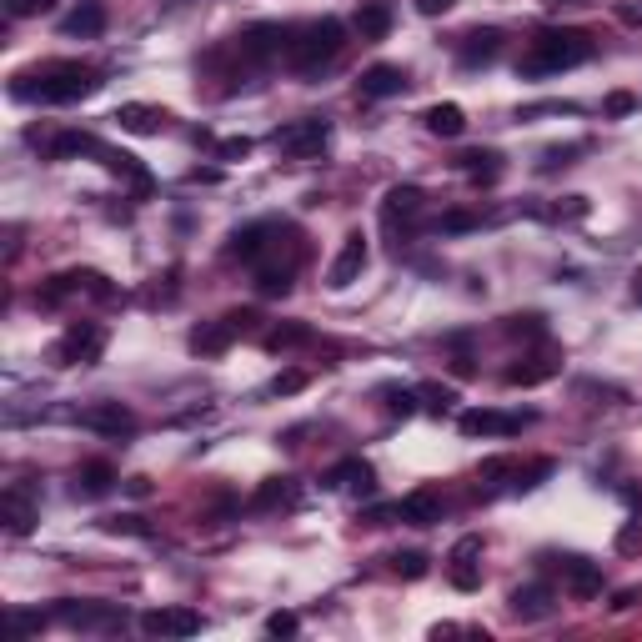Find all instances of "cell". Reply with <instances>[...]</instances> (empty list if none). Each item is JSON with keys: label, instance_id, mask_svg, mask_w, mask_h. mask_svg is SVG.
<instances>
[{"label": "cell", "instance_id": "8", "mask_svg": "<svg viewBox=\"0 0 642 642\" xmlns=\"http://www.w3.org/2000/svg\"><path fill=\"white\" fill-rule=\"evenodd\" d=\"M0 522H6L16 537H26L36 522H41V507H36V492L26 487V482H16V487H6L0 492Z\"/></svg>", "mask_w": 642, "mask_h": 642}, {"label": "cell", "instance_id": "22", "mask_svg": "<svg viewBox=\"0 0 642 642\" xmlns=\"http://www.w3.org/2000/svg\"><path fill=\"white\" fill-rule=\"evenodd\" d=\"M61 31H66V36H81V41L101 36V31H106V6H96V0H86V6H76V11L61 21Z\"/></svg>", "mask_w": 642, "mask_h": 642}, {"label": "cell", "instance_id": "34", "mask_svg": "<svg viewBox=\"0 0 642 642\" xmlns=\"http://www.w3.org/2000/svg\"><path fill=\"white\" fill-rule=\"evenodd\" d=\"M382 397H387L392 417H412L417 412V392H407V387H382Z\"/></svg>", "mask_w": 642, "mask_h": 642}, {"label": "cell", "instance_id": "29", "mask_svg": "<svg viewBox=\"0 0 642 642\" xmlns=\"http://www.w3.org/2000/svg\"><path fill=\"white\" fill-rule=\"evenodd\" d=\"M552 377H557V362H547V357H532V362L507 367V387H542Z\"/></svg>", "mask_w": 642, "mask_h": 642}, {"label": "cell", "instance_id": "3", "mask_svg": "<svg viewBox=\"0 0 642 642\" xmlns=\"http://www.w3.org/2000/svg\"><path fill=\"white\" fill-rule=\"evenodd\" d=\"M342 46H347V26L327 16V21H311V26L291 31L286 61H291V71H296V76H316L327 61H337V56H342Z\"/></svg>", "mask_w": 642, "mask_h": 642}, {"label": "cell", "instance_id": "24", "mask_svg": "<svg viewBox=\"0 0 642 642\" xmlns=\"http://www.w3.org/2000/svg\"><path fill=\"white\" fill-rule=\"evenodd\" d=\"M562 572H567V587L577 597H597L602 592V572L587 562V557H562Z\"/></svg>", "mask_w": 642, "mask_h": 642}, {"label": "cell", "instance_id": "28", "mask_svg": "<svg viewBox=\"0 0 642 642\" xmlns=\"http://www.w3.org/2000/svg\"><path fill=\"white\" fill-rule=\"evenodd\" d=\"M422 121H427L432 136H447V141H457V136L467 131V116H462V106H452V101H447V106H432Z\"/></svg>", "mask_w": 642, "mask_h": 642}, {"label": "cell", "instance_id": "30", "mask_svg": "<svg viewBox=\"0 0 642 642\" xmlns=\"http://www.w3.org/2000/svg\"><path fill=\"white\" fill-rule=\"evenodd\" d=\"M357 31L362 41H382L392 31V6H382V0H367V6L357 11Z\"/></svg>", "mask_w": 642, "mask_h": 642}, {"label": "cell", "instance_id": "27", "mask_svg": "<svg viewBox=\"0 0 642 642\" xmlns=\"http://www.w3.org/2000/svg\"><path fill=\"white\" fill-rule=\"evenodd\" d=\"M111 482H116V467L111 462H86L76 472V497H106Z\"/></svg>", "mask_w": 642, "mask_h": 642}, {"label": "cell", "instance_id": "15", "mask_svg": "<svg viewBox=\"0 0 642 642\" xmlns=\"http://www.w3.org/2000/svg\"><path fill=\"white\" fill-rule=\"evenodd\" d=\"M417 216H422V186H392V191H387V201H382V221H387V231L412 226Z\"/></svg>", "mask_w": 642, "mask_h": 642}, {"label": "cell", "instance_id": "16", "mask_svg": "<svg viewBox=\"0 0 642 642\" xmlns=\"http://www.w3.org/2000/svg\"><path fill=\"white\" fill-rule=\"evenodd\" d=\"M442 492H432V487H417V492H407L402 502H397V517L402 522H412V527H432V522H442Z\"/></svg>", "mask_w": 642, "mask_h": 642}, {"label": "cell", "instance_id": "2", "mask_svg": "<svg viewBox=\"0 0 642 642\" xmlns=\"http://www.w3.org/2000/svg\"><path fill=\"white\" fill-rule=\"evenodd\" d=\"M592 56V41L582 31H537V41L527 46V56L517 61V76H557V71H572Z\"/></svg>", "mask_w": 642, "mask_h": 642}, {"label": "cell", "instance_id": "38", "mask_svg": "<svg viewBox=\"0 0 642 642\" xmlns=\"http://www.w3.org/2000/svg\"><path fill=\"white\" fill-rule=\"evenodd\" d=\"M482 226V216H472V211H447L442 221H437V231H447V236H457V231H477Z\"/></svg>", "mask_w": 642, "mask_h": 642}, {"label": "cell", "instance_id": "10", "mask_svg": "<svg viewBox=\"0 0 642 642\" xmlns=\"http://www.w3.org/2000/svg\"><path fill=\"white\" fill-rule=\"evenodd\" d=\"M362 271H367V236L362 231H347V241H342V251H337V261L327 271V286L332 291H347Z\"/></svg>", "mask_w": 642, "mask_h": 642}, {"label": "cell", "instance_id": "50", "mask_svg": "<svg viewBox=\"0 0 642 642\" xmlns=\"http://www.w3.org/2000/svg\"><path fill=\"white\" fill-rule=\"evenodd\" d=\"M507 472H512L507 457H487V462H482V477H507Z\"/></svg>", "mask_w": 642, "mask_h": 642}, {"label": "cell", "instance_id": "36", "mask_svg": "<svg viewBox=\"0 0 642 642\" xmlns=\"http://www.w3.org/2000/svg\"><path fill=\"white\" fill-rule=\"evenodd\" d=\"M6 627H11L16 637H26V632H41V627H46V617H41V612H21V607H11V612H6Z\"/></svg>", "mask_w": 642, "mask_h": 642}, {"label": "cell", "instance_id": "40", "mask_svg": "<svg viewBox=\"0 0 642 642\" xmlns=\"http://www.w3.org/2000/svg\"><path fill=\"white\" fill-rule=\"evenodd\" d=\"M507 332H512V337H547L542 316H512V321H507Z\"/></svg>", "mask_w": 642, "mask_h": 642}, {"label": "cell", "instance_id": "7", "mask_svg": "<svg viewBox=\"0 0 642 642\" xmlns=\"http://www.w3.org/2000/svg\"><path fill=\"white\" fill-rule=\"evenodd\" d=\"M56 617L76 632H116L121 627V607H106V602H61Z\"/></svg>", "mask_w": 642, "mask_h": 642}, {"label": "cell", "instance_id": "41", "mask_svg": "<svg viewBox=\"0 0 642 642\" xmlns=\"http://www.w3.org/2000/svg\"><path fill=\"white\" fill-rule=\"evenodd\" d=\"M216 156H221V161H246V156H251V141H246V136L216 141Z\"/></svg>", "mask_w": 642, "mask_h": 642}, {"label": "cell", "instance_id": "6", "mask_svg": "<svg viewBox=\"0 0 642 642\" xmlns=\"http://www.w3.org/2000/svg\"><path fill=\"white\" fill-rule=\"evenodd\" d=\"M141 632L146 637H196L201 612L196 607H151V612H141Z\"/></svg>", "mask_w": 642, "mask_h": 642}, {"label": "cell", "instance_id": "46", "mask_svg": "<svg viewBox=\"0 0 642 642\" xmlns=\"http://www.w3.org/2000/svg\"><path fill=\"white\" fill-rule=\"evenodd\" d=\"M637 537H642V517H632V522L617 532V547H622V552H632V547H637Z\"/></svg>", "mask_w": 642, "mask_h": 642}, {"label": "cell", "instance_id": "19", "mask_svg": "<svg viewBox=\"0 0 642 642\" xmlns=\"http://www.w3.org/2000/svg\"><path fill=\"white\" fill-rule=\"evenodd\" d=\"M477 557H482V537H457V547H452V587L472 592V587L482 582Z\"/></svg>", "mask_w": 642, "mask_h": 642}, {"label": "cell", "instance_id": "13", "mask_svg": "<svg viewBox=\"0 0 642 642\" xmlns=\"http://www.w3.org/2000/svg\"><path fill=\"white\" fill-rule=\"evenodd\" d=\"M101 347H106V332L101 327H71L66 337H61V347H56V362L61 367H86V362H96L101 357Z\"/></svg>", "mask_w": 642, "mask_h": 642}, {"label": "cell", "instance_id": "21", "mask_svg": "<svg viewBox=\"0 0 642 642\" xmlns=\"http://www.w3.org/2000/svg\"><path fill=\"white\" fill-rule=\"evenodd\" d=\"M462 41H467V46H462V66H487V61H497V56H502V31H497V26H487V31H467Z\"/></svg>", "mask_w": 642, "mask_h": 642}, {"label": "cell", "instance_id": "32", "mask_svg": "<svg viewBox=\"0 0 642 642\" xmlns=\"http://www.w3.org/2000/svg\"><path fill=\"white\" fill-rule=\"evenodd\" d=\"M256 291L261 296H286L291 291V266H261L256 271Z\"/></svg>", "mask_w": 642, "mask_h": 642}, {"label": "cell", "instance_id": "26", "mask_svg": "<svg viewBox=\"0 0 642 642\" xmlns=\"http://www.w3.org/2000/svg\"><path fill=\"white\" fill-rule=\"evenodd\" d=\"M271 231H276L271 221L241 226V231L231 236V256H241V261H261V251H266V236H271Z\"/></svg>", "mask_w": 642, "mask_h": 642}, {"label": "cell", "instance_id": "51", "mask_svg": "<svg viewBox=\"0 0 642 642\" xmlns=\"http://www.w3.org/2000/svg\"><path fill=\"white\" fill-rule=\"evenodd\" d=\"M126 492H131V497H151V482H146V477H131Z\"/></svg>", "mask_w": 642, "mask_h": 642}, {"label": "cell", "instance_id": "25", "mask_svg": "<svg viewBox=\"0 0 642 642\" xmlns=\"http://www.w3.org/2000/svg\"><path fill=\"white\" fill-rule=\"evenodd\" d=\"M46 151H51L56 161H66V156H106V146H101L96 136H86V131H61Z\"/></svg>", "mask_w": 642, "mask_h": 642}, {"label": "cell", "instance_id": "14", "mask_svg": "<svg viewBox=\"0 0 642 642\" xmlns=\"http://www.w3.org/2000/svg\"><path fill=\"white\" fill-rule=\"evenodd\" d=\"M357 91H362V101H387V96H402L407 91V71L402 66H367L362 71V81H357Z\"/></svg>", "mask_w": 642, "mask_h": 642}, {"label": "cell", "instance_id": "18", "mask_svg": "<svg viewBox=\"0 0 642 642\" xmlns=\"http://www.w3.org/2000/svg\"><path fill=\"white\" fill-rule=\"evenodd\" d=\"M116 121H121V131H136V136H161V131L171 126V111L131 101V106H121V111H116Z\"/></svg>", "mask_w": 642, "mask_h": 642}, {"label": "cell", "instance_id": "39", "mask_svg": "<svg viewBox=\"0 0 642 642\" xmlns=\"http://www.w3.org/2000/svg\"><path fill=\"white\" fill-rule=\"evenodd\" d=\"M101 527H106V532H126V537H151V527H146L141 517H106Z\"/></svg>", "mask_w": 642, "mask_h": 642}, {"label": "cell", "instance_id": "20", "mask_svg": "<svg viewBox=\"0 0 642 642\" xmlns=\"http://www.w3.org/2000/svg\"><path fill=\"white\" fill-rule=\"evenodd\" d=\"M507 607H512V617H522V622H542V617H552V587L527 582V587H517V592L507 597Z\"/></svg>", "mask_w": 642, "mask_h": 642}, {"label": "cell", "instance_id": "12", "mask_svg": "<svg viewBox=\"0 0 642 642\" xmlns=\"http://www.w3.org/2000/svg\"><path fill=\"white\" fill-rule=\"evenodd\" d=\"M321 487H327V492H357V497H372V487H377V472H372V462H362V457H347V462H337L327 477H321Z\"/></svg>", "mask_w": 642, "mask_h": 642}, {"label": "cell", "instance_id": "49", "mask_svg": "<svg viewBox=\"0 0 642 642\" xmlns=\"http://www.w3.org/2000/svg\"><path fill=\"white\" fill-rule=\"evenodd\" d=\"M452 6H457V0H417V11H422V16H447Z\"/></svg>", "mask_w": 642, "mask_h": 642}, {"label": "cell", "instance_id": "23", "mask_svg": "<svg viewBox=\"0 0 642 642\" xmlns=\"http://www.w3.org/2000/svg\"><path fill=\"white\" fill-rule=\"evenodd\" d=\"M296 502V482L291 477H266L251 497V512H276V507H291Z\"/></svg>", "mask_w": 642, "mask_h": 642}, {"label": "cell", "instance_id": "44", "mask_svg": "<svg viewBox=\"0 0 642 642\" xmlns=\"http://www.w3.org/2000/svg\"><path fill=\"white\" fill-rule=\"evenodd\" d=\"M301 387H306V372H281V377L271 382L276 397H291V392H301Z\"/></svg>", "mask_w": 642, "mask_h": 642}, {"label": "cell", "instance_id": "5", "mask_svg": "<svg viewBox=\"0 0 642 642\" xmlns=\"http://www.w3.org/2000/svg\"><path fill=\"white\" fill-rule=\"evenodd\" d=\"M527 422H532V412H497V407H472V412L457 417V427H462L467 437H512V432H522Z\"/></svg>", "mask_w": 642, "mask_h": 642}, {"label": "cell", "instance_id": "52", "mask_svg": "<svg viewBox=\"0 0 642 642\" xmlns=\"http://www.w3.org/2000/svg\"><path fill=\"white\" fill-rule=\"evenodd\" d=\"M632 296H637V301H642V271H637V286H632Z\"/></svg>", "mask_w": 642, "mask_h": 642}, {"label": "cell", "instance_id": "48", "mask_svg": "<svg viewBox=\"0 0 642 642\" xmlns=\"http://www.w3.org/2000/svg\"><path fill=\"white\" fill-rule=\"evenodd\" d=\"M392 517H397V507H372V512H362V522H367V527H387Z\"/></svg>", "mask_w": 642, "mask_h": 642}, {"label": "cell", "instance_id": "37", "mask_svg": "<svg viewBox=\"0 0 642 642\" xmlns=\"http://www.w3.org/2000/svg\"><path fill=\"white\" fill-rule=\"evenodd\" d=\"M56 11V0H6V16L11 21H26V16H46Z\"/></svg>", "mask_w": 642, "mask_h": 642}, {"label": "cell", "instance_id": "43", "mask_svg": "<svg viewBox=\"0 0 642 642\" xmlns=\"http://www.w3.org/2000/svg\"><path fill=\"white\" fill-rule=\"evenodd\" d=\"M422 397H427V407H432V412H447V407L457 402V392H452V387H437V382H432V387H422Z\"/></svg>", "mask_w": 642, "mask_h": 642}, {"label": "cell", "instance_id": "47", "mask_svg": "<svg viewBox=\"0 0 642 642\" xmlns=\"http://www.w3.org/2000/svg\"><path fill=\"white\" fill-rule=\"evenodd\" d=\"M632 106H637V101H632L627 91H617V96H607V116H627Z\"/></svg>", "mask_w": 642, "mask_h": 642}, {"label": "cell", "instance_id": "33", "mask_svg": "<svg viewBox=\"0 0 642 642\" xmlns=\"http://www.w3.org/2000/svg\"><path fill=\"white\" fill-rule=\"evenodd\" d=\"M301 342H311V327H276V332H266V352H286V347H301Z\"/></svg>", "mask_w": 642, "mask_h": 642}, {"label": "cell", "instance_id": "31", "mask_svg": "<svg viewBox=\"0 0 642 642\" xmlns=\"http://www.w3.org/2000/svg\"><path fill=\"white\" fill-rule=\"evenodd\" d=\"M462 171H467L472 181H497V176H502V156H497V151H467V156H462Z\"/></svg>", "mask_w": 642, "mask_h": 642}, {"label": "cell", "instance_id": "45", "mask_svg": "<svg viewBox=\"0 0 642 642\" xmlns=\"http://www.w3.org/2000/svg\"><path fill=\"white\" fill-rule=\"evenodd\" d=\"M547 472H552V462H532L527 472H517V487H537V482H542Z\"/></svg>", "mask_w": 642, "mask_h": 642}, {"label": "cell", "instance_id": "17", "mask_svg": "<svg viewBox=\"0 0 642 642\" xmlns=\"http://www.w3.org/2000/svg\"><path fill=\"white\" fill-rule=\"evenodd\" d=\"M236 332H241V327H236L231 316H221V321H201V327L191 332V352H196V357H221V352L236 342Z\"/></svg>", "mask_w": 642, "mask_h": 642}, {"label": "cell", "instance_id": "9", "mask_svg": "<svg viewBox=\"0 0 642 642\" xmlns=\"http://www.w3.org/2000/svg\"><path fill=\"white\" fill-rule=\"evenodd\" d=\"M286 46H291V31H286V26H276V21H256V26H246V31H241V56H246V61L286 56Z\"/></svg>", "mask_w": 642, "mask_h": 642}, {"label": "cell", "instance_id": "11", "mask_svg": "<svg viewBox=\"0 0 642 642\" xmlns=\"http://www.w3.org/2000/svg\"><path fill=\"white\" fill-rule=\"evenodd\" d=\"M81 427L96 432V437H131L136 432V412L121 407V402H96L81 412Z\"/></svg>", "mask_w": 642, "mask_h": 642}, {"label": "cell", "instance_id": "42", "mask_svg": "<svg viewBox=\"0 0 642 642\" xmlns=\"http://www.w3.org/2000/svg\"><path fill=\"white\" fill-rule=\"evenodd\" d=\"M296 627H301L296 612H271V617H266V632H271V637H291Z\"/></svg>", "mask_w": 642, "mask_h": 642}, {"label": "cell", "instance_id": "35", "mask_svg": "<svg viewBox=\"0 0 642 642\" xmlns=\"http://www.w3.org/2000/svg\"><path fill=\"white\" fill-rule=\"evenodd\" d=\"M392 567H397V577H407V582L427 577V557H422V552H397V557H392Z\"/></svg>", "mask_w": 642, "mask_h": 642}, {"label": "cell", "instance_id": "4", "mask_svg": "<svg viewBox=\"0 0 642 642\" xmlns=\"http://www.w3.org/2000/svg\"><path fill=\"white\" fill-rule=\"evenodd\" d=\"M327 141H332V126L321 121V116H306V121H291V126L271 131V146H276L281 156H296V161L316 156V151L327 146Z\"/></svg>", "mask_w": 642, "mask_h": 642}, {"label": "cell", "instance_id": "1", "mask_svg": "<svg viewBox=\"0 0 642 642\" xmlns=\"http://www.w3.org/2000/svg\"><path fill=\"white\" fill-rule=\"evenodd\" d=\"M96 86H101V81H96V71H86L81 61H51V66H41L36 76H16L11 96H16V101H46V106H71V101L91 96Z\"/></svg>", "mask_w": 642, "mask_h": 642}]
</instances>
